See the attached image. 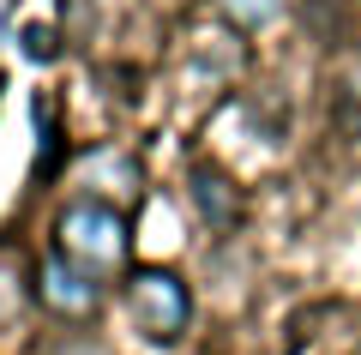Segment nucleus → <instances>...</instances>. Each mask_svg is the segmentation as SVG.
Wrapping results in <instances>:
<instances>
[{
    "label": "nucleus",
    "instance_id": "7",
    "mask_svg": "<svg viewBox=\"0 0 361 355\" xmlns=\"http://www.w3.org/2000/svg\"><path fill=\"white\" fill-rule=\"evenodd\" d=\"M25 54H30V61H49V54H54V37H49V30H25Z\"/></svg>",
    "mask_w": 361,
    "mask_h": 355
},
{
    "label": "nucleus",
    "instance_id": "3",
    "mask_svg": "<svg viewBox=\"0 0 361 355\" xmlns=\"http://www.w3.org/2000/svg\"><path fill=\"white\" fill-rule=\"evenodd\" d=\"M30 301H37L49 319H61V325H90V319L103 313L109 289H103L97 271L73 265L66 253H54V247H49V253L37 259V271H30Z\"/></svg>",
    "mask_w": 361,
    "mask_h": 355
},
{
    "label": "nucleus",
    "instance_id": "2",
    "mask_svg": "<svg viewBox=\"0 0 361 355\" xmlns=\"http://www.w3.org/2000/svg\"><path fill=\"white\" fill-rule=\"evenodd\" d=\"M121 301H127V319L139 325V337L157 343V349L180 343L187 325H193V289H187V277L169 271V265H133Z\"/></svg>",
    "mask_w": 361,
    "mask_h": 355
},
{
    "label": "nucleus",
    "instance_id": "6",
    "mask_svg": "<svg viewBox=\"0 0 361 355\" xmlns=\"http://www.w3.org/2000/svg\"><path fill=\"white\" fill-rule=\"evenodd\" d=\"M54 355H115V349H109V343H97L90 331H78V337H66V343H61Z\"/></svg>",
    "mask_w": 361,
    "mask_h": 355
},
{
    "label": "nucleus",
    "instance_id": "1",
    "mask_svg": "<svg viewBox=\"0 0 361 355\" xmlns=\"http://www.w3.org/2000/svg\"><path fill=\"white\" fill-rule=\"evenodd\" d=\"M54 253H66L73 265L97 271V277H115V271H133V223L115 199H85L61 205L54 217Z\"/></svg>",
    "mask_w": 361,
    "mask_h": 355
},
{
    "label": "nucleus",
    "instance_id": "5",
    "mask_svg": "<svg viewBox=\"0 0 361 355\" xmlns=\"http://www.w3.org/2000/svg\"><path fill=\"white\" fill-rule=\"evenodd\" d=\"M217 6H223V18L241 25V30H259V25H271V18L283 13V0H217Z\"/></svg>",
    "mask_w": 361,
    "mask_h": 355
},
{
    "label": "nucleus",
    "instance_id": "4",
    "mask_svg": "<svg viewBox=\"0 0 361 355\" xmlns=\"http://www.w3.org/2000/svg\"><path fill=\"white\" fill-rule=\"evenodd\" d=\"M187 187H193V205H199L217 229H229L235 217H241V193H235L217 169H193V175H187Z\"/></svg>",
    "mask_w": 361,
    "mask_h": 355
}]
</instances>
